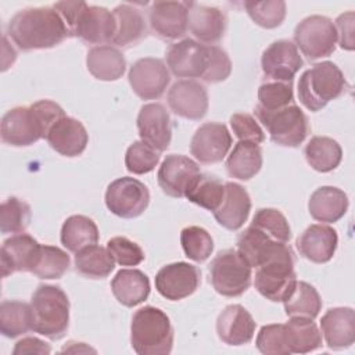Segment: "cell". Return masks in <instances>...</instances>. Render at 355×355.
Instances as JSON below:
<instances>
[{
    "instance_id": "1",
    "label": "cell",
    "mask_w": 355,
    "mask_h": 355,
    "mask_svg": "<svg viewBox=\"0 0 355 355\" xmlns=\"http://www.w3.org/2000/svg\"><path fill=\"white\" fill-rule=\"evenodd\" d=\"M7 33L24 51L50 49L69 36L65 22L53 7H29L8 22Z\"/></svg>"
},
{
    "instance_id": "2",
    "label": "cell",
    "mask_w": 355,
    "mask_h": 355,
    "mask_svg": "<svg viewBox=\"0 0 355 355\" xmlns=\"http://www.w3.org/2000/svg\"><path fill=\"white\" fill-rule=\"evenodd\" d=\"M65 116L64 110L51 100H39L29 107H15L1 118V140L10 146H31L46 139L50 128Z\"/></svg>"
},
{
    "instance_id": "3",
    "label": "cell",
    "mask_w": 355,
    "mask_h": 355,
    "mask_svg": "<svg viewBox=\"0 0 355 355\" xmlns=\"http://www.w3.org/2000/svg\"><path fill=\"white\" fill-rule=\"evenodd\" d=\"M130 344L140 355H166L173 345V327L168 315L155 306H143L132 316Z\"/></svg>"
},
{
    "instance_id": "4",
    "label": "cell",
    "mask_w": 355,
    "mask_h": 355,
    "mask_svg": "<svg viewBox=\"0 0 355 355\" xmlns=\"http://www.w3.org/2000/svg\"><path fill=\"white\" fill-rule=\"evenodd\" d=\"M32 330L50 340H60L69 326V300L64 290L40 284L32 294Z\"/></svg>"
},
{
    "instance_id": "5",
    "label": "cell",
    "mask_w": 355,
    "mask_h": 355,
    "mask_svg": "<svg viewBox=\"0 0 355 355\" xmlns=\"http://www.w3.org/2000/svg\"><path fill=\"white\" fill-rule=\"evenodd\" d=\"M348 85L341 69L331 61H322L306 69L298 80V98L301 104L312 111H320L340 97Z\"/></svg>"
},
{
    "instance_id": "6",
    "label": "cell",
    "mask_w": 355,
    "mask_h": 355,
    "mask_svg": "<svg viewBox=\"0 0 355 355\" xmlns=\"http://www.w3.org/2000/svg\"><path fill=\"white\" fill-rule=\"evenodd\" d=\"M297 282L294 270V252L287 244L280 252L257 268L254 286L269 301H283Z\"/></svg>"
},
{
    "instance_id": "7",
    "label": "cell",
    "mask_w": 355,
    "mask_h": 355,
    "mask_svg": "<svg viewBox=\"0 0 355 355\" xmlns=\"http://www.w3.org/2000/svg\"><path fill=\"white\" fill-rule=\"evenodd\" d=\"M255 115L265 126L270 140L283 147H298L309 132L308 118L297 104L279 110L255 107Z\"/></svg>"
},
{
    "instance_id": "8",
    "label": "cell",
    "mask_w": 355,
    "mask_h": 355,
    "mask_svg": "<svg viewBox=\"0 0 355 355\" xmlns=\"http://www.w3.org/2000/svg\"><path fill=\"white\" fill-rule=\"evenodd\" d=\"M251 266L237 250L218 252L209 263V280L215 291L223 297H240L251 284Z\"/></svg>"
},
{
    "instance_id": "9",
    "label": "cell",
    "mask_w": 355,
    "mask_h": 355,
    "mask_svg": "<svg viewBox=\"0 0 355 355\" xmlns=\"http://www.w3.org/2000/svg\"><path fill=\"white\" fill-rule=\"evenodd\" d=\"M295 47L301 50L308 60L329 57L336 50L337 33L330 18L323 15H311L304 18L294 31Z\"/></svg>"
},
{
    "instance_id": "10",
    "label": "cell",
    "mask_w": 355,
    "mask_h": 355,
    "mask_svg": "<svg viewBox=\"0 0 355 355\" xmlns=\"http://www.w3.org/2000/svg\"><path fill=\"white\" fill-rule=\"evenodd\" d=\"M148 202L147 186L135 178H118L108 184L105 191L107 208L119 218H137L147 209Z\"/></svg>"
},
{
    "instance_id": "11",
    "label": "cell",
    "mask_w": 355,
    "mask_h": 355,
    "mask_svg": "<svg viewBox=\"0 0 355 355\" xmlns=\"http://www.w3.org/2000/svg\"><path fill=\"white\" fill-rule=\"evenodd\" d=\"M211 46L183 39L169 46L166 65L178 78H202L209 62Z\"/></svg>"
},
{
    "instance_id": "12",
    "label": "cell",
    "mask_w": 355,
    "mask_h": 355,
    "mask_svg": "<svg viewBox=\"0 0 355 355\" xmlns=\"http://www.w3.org/2000/svg\"><path fill=\"white\" fill-rule=\"evenodd\" d=\"M200 175V166L194 159L182 154H171L162 161L157 180L166 196L182 198L186 197Z\"/></svg>"
},
{
    "instance_id": "13",
    "label": "cell",
    "mask_w": 355,
    "mask_h": 355,
    "mask_svg": "<svg viewBox=\"0 0 355 355\" xmlns=\"http://www.w3.org/2000/svg\"><path fill=\"white\" fill-rule=\"evenodd\" d=\"M116 22L112 11L100 6L85 4L80 10L69 36H76L89 44L112 43Z\"/></svg>"
},
{
    "instance_id": "14",
    "label": "cell",
    "mask_w": 355,
    "mask_h": 355,
    "mask_svg": "<svg viewBox=\"0 0 355 355\" xmlns=\"http://www.w3.org/2000/svg\"><path fill=\"white\" fill-rule=\"evenodd\" d=\"M128 78L133 92L141 100L159 98L171 80V75L165 62L153 57L140 58L133 62Z\"/></svg>"
},
{
    "instance_id": "15",
    "label": "cell",
    "mask_w": 355,
    "mask_h": 355,
    "mask_svg": "<svg viewBox=\"0 0 355 355\" xmlns=\"http://www.w3.org/2000/svg\"><path fill=\"white\" fill-rule=\"evenodd\" d=\"M201 283V272L187 262L162 266L155 276L157 291L169 301H179L191 295Z\"/></svg>"
},
{
    "instance_id": "16",
    "label": "cell",
    "mask_w": 355,
    "mask_h": 355,
    "mask_svg": "<svg viewBox=\"0 0 355 355\" xmlns=\"http://www.w3.org/2000/svg\"><path fill=\"white\" fill-rule=\"evenodd\" d=\"M232 147V136L223 123H202L191 137L190 153L201 164L220 162Z\"/></svg>"
},
{
    "instance_id": "17",
    "label": "cell",
    "mask_w": 355,
    "mask_h": 355,
    "mask_svg": "<svg viewBox=\"0 0 355 355\" xmlns=\"http://www.w3.org/2000/svg\"><path fill=\"white\" fill-rule=\"evenodd\" d=\"M190 3L154 1L148 10V21L153 32L165 40L182 37L189 29Z\"/></svg>"
},
{
    "instance_id": "18",
    "label": "cell",
    "mask_w": 355,
    "mask_h": 355,
    "mask_svg": "<svg viewBox=\"0 0 355 355\" xmlns=\"http://www.w3.org/2000/svg\"><path fill=\"white\" fill-rule=\"evenodd\" d=\"M304 65L295 44L290 40H276L262 53L261 67L263 75L276 82H293Z\"/></svg>"
},
{
    "instance_id": "19",
    "label": "cell",
    "mask_w": 355,
    "mask_h": 355,
    "mask_svg": "<svg viewBox=\"0 0 355 355\" xmlns=\"http://www.w3.org/2000/svg\"><path fill=\"white\" fill-rule=\"evenodd\" d=\"M168 104L178 116L198 121L208 111V93L201 83L191 79H180L169 89Z\"/></svg>"
},
{
    "instance_id": "20",
    "label": "cell",
    "mask_w": 355,
    "mask_h": 355,
    "mask_svg": "<svg viewBox=\"0 0 355 355\" xmlns=\"http://www.w3.org/2000/svg\"><path fill=\"white\" fill-rule=\"evenodd\" d=\"M42 244L26 233H18L1 245V276L14 272H32L39 261Z\"/></svg>"
},
{
    "instance_id": "21",
    "label": "cell",
    "mask_w": 355,
    "mask_h": 355,
    "mask_svg": "<svg viewBox=\"0 0 355 355\" xmlns=\"http://www.w3.org/2000/svg\"><path fill=\"white\" fill-rule=\"evenodd\" d=\"M137 129L141 141L154 147L159 153L169 147L172 125L169 112L162 104H144L137 115Z\"/></svg>"
},
{
    "instance_id": "22",
    "label": "cell",
    "mask_w": 355,
    "mask_h": 355,
    "mask_svg": "<svg viewBox=\"0 0 355 355\" xmlns=\"http://www.w3.org/2000/svg\"><path fill=\"white\" fill-rule=\"evenodd\" d=\"M216 333L227 345H244L254 337L255 320L243 305L232 304L218 315Z\"/></svg>"
},
{
    "instance_id": "23",
    "label": "cell",
    "mask_w": 355,
    "mask_h": 355,
    "mask_svg": "<svg viewBox=\"0 0 355 355\" xmlns=\"http://www.w3.org/2000/svg\"><path fill=\"white\" fill-rule=\"evenodd\" d=\"M46 140L58 154L76 157L86 150L89 135L80 121L65 115L50 128Z\"/></svg>"
},
{
    "instance_id": "24",
    "label": "cell",
    "mask_w": 355,
    "mask_h": 355,
    "mask_svg": "<svg viewBox=\"0 0 355 355\" xmlns=\"http://www.w3.org/2000/svg\"><path fill=\"white\" fill-rule=\"evenodd\" d=\"M326 345L331 349L348 348L355 341V312L349 306L330 308L320 319Z\"/></svg>"
},
{
    "instance_id": "25",
    "label": "cell",
    "mask_w": 355,
    "mask_h": 355,
    "mask_svg": "<svg viewBox=\"0 0 355 355\" xmlns=\"http://www.w3.org/2000/svg\"><path fill=\"white\" fill-rule=\"evenodd\" d=\"M337 232L327 225H311L297 240L300 254L315 263L329 262L337 248Z\"/></svg>"
},
{
    "instance_id": "26",
    "label": "cell",
    "mask_w": 355,
    "mask_h": 355,
    "mask_svg": "<svg viewBox=\"0 0 355 355\" xmlns=\"http://www.w3.org/2000/svg\"><path fill=\"white\" fill-rule=\"evenodd\" d=\"M226 24L227 19L222 10L190 3L189 29L200 43H205L208 46L218 43L225 35Z\"/></svg>"
},
{
    "instance_id": "27",
    "label": "cell",
    "mask_w": 355,
    "mask_h": 355,
    "mask_svg": "<svg viewBox=\"0 0 355 355\" xmlns=\"http://www.w3.org/2000/svg\"><path fill=\"white\" fill-rule=\"evenodd\" d=\"M251 211V198L247 190L234 182L225 183V196L214 211L216 222L227 230H239L248 219Z\"/></svg>"
},
{
    "instance_id": "28",
    "label": "cell",
    "mask_w": 355,
    "mask_h": 355,
    "mask_svg": "<svg viewBox=\"0 0 355 355\" xmlns=\"http://www.w3.org/2000/svg\"><path fill=\"white\" fill-rule=\"evenodd\" d=\"M286 245L287 243L273 240L252 225L237 237V252L251 268H258L261 263L280 252Z\"/></svg>"
},
{
    "instance_id": "29",
    "label": "cell",
    "mask_w": 355,
    "mask_h": 355,
    "mask_svg": "<svg viewBox=\"0 0 355 355\" xmlns=\"http://www.w3.org/2000/svg\"><path fill=\"white\" fill-rule=\"evenodd\" d=\"M308 209L315 220L334 223L345 215L348 209V197L338 187L322 186L311 194Z\"/></svg>"
},
{
    "instance_id": "30",
    "label": "cell",
    "mask_w": 355,
    "mask_h": 355,
    "mask_svg": "<svg viewBox=\"0 0 355 355\" xmlns=\"http://www.w3.org/2000/svg\"><path fill=\"white\" fill-rule=\"evenodd\" d=\"M111 290L119 304L132 308L147 300L150 280L139 269H121L111 282Z\"/></svg>"
},
{
    "instance_id": "31",
    "label": "cell",
    "mask_w": 355,
    "mask_h": 355,
    "mask_svg": "<svg viewBox=\"0 0 355 355\" xmlns=\"http://www.w3.org/2000/svg\"><path fill=\"white\" fill-rule=\"evenodd\" d=\"M116 22L115 36L112 39L116 47H130L143 40L147 35V26L143 14L130 4H119L112 11Z\"/></svg>"
},
{
    "instance_id": "32",
    "label": "cell",
    "mask_w": 355,
    "mask_h": 355,
    "mask_svg": "<svg viewBox=\"0 0 355 355\" xmlns=\"http://www.w3.org/2000/svg\"><path fill=\"white\" fill-rule=\"evenodd\" d=\"M87 71L98 80H116L126 69L123 54L114 46H94L86 57Z\"/></svg>"
},
{
    "instance_id": "33",
    "label": "cell",
    "mask_w": 355,
    "mask_h": 355,
    "mask_svg": "<svg viewBox=\"0 0 355 355\" xmlns=\"http://www.w3.org/2000/svg\"><path fill=\"white\" fill-rule=\"evenodd\" d=\"M262 168L261 147L250 141H239L226 159L227 173L239 180H250Z\"/></svg>"
},
{
    "instance_id": "34",
    "label": "cell",
    "mask_w": 355,
    "mask_h": 355,
    "mask_svg": "<svg viewBox=\"0 0 355 355\" xmlns=\"http://www.w3.org/2000/svg\"><path fill=\"white\" fill-rule=\"evenodd\" d=\"M282 302L286 315L290 318L315 319L322 308V300L318 290L312 284L298 280Z\"/></svg>"
},
{
    "instance_id": "35",
    "label": "cell",
    "mask_w": 355,
    "mask_h": 355,
    "mask_svg": "<svg viewBox=\"0 0 355 355\" xmlns=\"http://www.w3.org/2000/svg\"><path fill=\"white\" fill-rule=\"evenodd\" d=\"M98 241V229L93 219L85 215H72L65 219L61 227V243L71 251L79 250L96 244Z\"/></svg>"
},
{
    "instance_id": "36",
    "label": "cell",
    "mask_w": 355,
    "mask_h": 355,
    "mask_svg": "<svg viewBox=\"0 0 355 355\" xmlns=\"http://www.w3.org/2000/svg\"><path fill=\"white\" fill-rule=\"evenodd\" d=\"M306 162L318 172L336 169L343 158L341 146L327 136H313L304 150Z\"/></svg>"
},
{
    "instance_id": "37",
    "label": "cell",
    "mask_w": 355,
    "mask_h": 355,
    "mask_svg": "<svg viewBox=\"0 0 355 355\" xmlns=\"http://www.w3.org/2000/svg\"><path fill=\"white\" fill-rule=\"evenodd\" d=\"M75 254V269L85 277L104 279L115 268V261L110 251L97 244L87 245Z\"/></svg>"
},
{
    "instance_id": "38",
    "label": "cell",
    "mask_w": 355,
    "mask_h": 355,
    "mask_svg": "<svg viewBox=\"0 0 355 355\" xmlns=\"http://www.w3.org/2000/svg\"><path fill=\"white\" fill-rule=\"evenodd\" d=\"M33 315L31 304L22 301H3L0 305V331L4 337L15 338L32 330Z\"/></svg>"
},
{
    "instance_id": "39",
    "label": "cell",
    "mask_w": 355,
    "mask_h": 355,
    "mask_svg": "<svg viewBox=\"0 0 355 355\" xmlns=\"http://www.w3.org/2000/svg\"><path fill=\"white\" fill-rule=\"evenodd\" d=\"M286 326L291 354H306L322 345V333L313 319L290 318Z\"/></svg>"
},
{
    "instance_id": "40",
    "label": "cell",
    "mask_w": 355,
    "mask_h": 355,
    "mask_svg": "<svg viewBox=\"0 0 355 355\" xmlns=\"http://www.w3.org/2000/svg\"><path fill=\"white\" fill-rule=\"evenodd\" d=\"M225 196V183L211 175H200L186 198L208 211H216Z\"/></svg>"
},
{
    "instance_id": "41",
    "label": "cell",
    "mask_w": 355,
    "mask_h": 355,
    "mask_svg": "<svg viewBox=\"0 0 355 355\" xmlns=\"http://www.w3.org/2000/svg\"><path fill=\"white\" fill-rule=\"evenodd\" d=\"M31 222V207L17 198H7L0 207V230L1 233H24Z\"/></svg>"
},
{
    "instance_id": "42",
    "label": "cell",
    "mask_w": 355,
    "mask_h": 355,
    "mask_svg": "<svg viewBox=\"0 0 355 355\" xmlns=\"http://www.w3.org/2000/svg\"><path fill=\"white\" fill-rule=\"evenodd\" d=\"M69 255L55 245H42L39 261L32 270L39 279H60L68 270Z\"/></svg>"
},
{
    "instance_id": "43",
    "label": "cell",
    "mask_w": 355,
    "mask_h": 355,
    "mask_svg": "<svg viewBox=\"0 0 355 355\" xmlns=\"http://www.w3.org/2000/svg\"><path fill=\"white\" fill-rule=\"evenodd\" d=\"M251 225L266 236L280 243H288L291 239V229L286 216L275 208H261L255 212Z\"/></svg>"
},
{
    "instance_id": "44",
    "label": "cell",
    "mask_w": 355,
    "mask_h": 355,
    "mask_svg": "<svg viewBox=\"0 0 355 355\" xmlns=\"http://www.w3.org/2000/svg\"><path fill=\"white\" fill-rule=\"evenodd\" d=\"M180 244L187 258L204 262L214 250L211 234L200 226H187L180 232Z\"/></svg>"
},
{
    "instance_id": "45",
    "label": "cell",
    "mask_w": 355,
    "mask_h": 355,
    "mask_svg": "<svg viewBox=\"0 0 355 355\" xmlns=\"http://www.w3.org/2000/svg\"><path fill=\"white\" fill-rule=\"evenodd\" d=\"M257 348L265 355H288L290 341L286 323H272L262 326L257 340Z\"/></svg>"
},
{
    "instance_id": "46",
    "label": "cell",
    "mask_w": 355,
    "mask_h": 355,
    "mask_svg": "<svg viewBox=\"0 0 355 355\" xmlns=\"http://www.w3.org/2000/svg\"><path fill=\"white\" fill-rule=\"evenodd\" d=\"M244 7L250 18L257 25L266 29L280 26L286 18V3L282 0L245 1Z\"/></svg>"
},
{
    "instance_id": "47",
    "label": "cell",
    "mask_w": 355,
    "mask_h": 355,
    "mask_svg": "<svg viewBox=\"0 0 355 355\" xmlns=\"http://www.w3.org/2000/svg\"><path fill=\"white\" fill-rule=\"evenodd\" d=\"M159 162V151L144 141H135L125 154V166L130 173L144 175L151 172Z\"/></svg>"
},
{
    "instance_id": "48",
    "label": "cell",
    "mask_w": 355,
    "mask_h": 355,
    "mask_svg": "<svg viewBox=\"0 0 355 355\" xmlns=\"http://www.w3.org/2000/svg\"><path fill=\"white\" fill-rule=\"evenodd\" d=\"M259 107L265 110H279L294 103V93L291 82L269 80L262 83L258 89Z\"/></svg>"
},
{
    "instance_id": "49",
    "label": "cell",
    "mask_w": 355,
    "mask_h": 355,
    "mask_svg": "<svg viewBox=\"0 0 355 355\" xmlns=\"http://www.w3.org/2000/svg\"><path fill=\"white\" fill-rule=\"evenodd\" d=\"M107 250L114 261L122 266H136L144 261L141 247L123 236H116L108 240Z\"/></svg>"
},
{
    "instance_id": "50",
    "label": "cell",
    "mask_w": 355,
    "mask_h": 355,
    "mask_svg": "<svg viewBox=\"0 0 355 355\" xmlns=\"http://www.w3.org/2000/svg\"><path fill=\"white\" fill-rule=\"evenodd\" d=\"M230 126L240 141L259 144L265 140V133L255 118L245 112H236L230 116Z\"/></svg>"
},
{
    "instance_id": "51",
    "label": "cell",
    "mask_w": 355,
    "mask_h": 355,
    "mask_svg": "<svg viewBox=\"0 0 355 355\" xmlns=\"http://www.w3.org/2000/svg\"><path fill=\"white\" fill-rule=\"evenodd\" d=\"M230 72H232V62L227 53L219 46H215V44L211 46L208 68L201 79L208 83H216L227 79Z\"/></svg>"
},
{
    "instance_id": "52",
    "label": "cell",
    "mask_w": 355,
    "mask_h": 355,
    "mask_svg": "<svg viewBox=\"0 0 355 355\" xmlns=\"http://www.w3.org/2000/svg\"><path fill=\"white\" fill-rule=\"evenodd\" d=\"M354 11L344 12L338 15L336 19L334 28L337 33V42L341 49L344 50H354L355 42H354Z\"/></svg>"
},
{
    "instance_id": "53",
    "label": "cell",
    "mask_w": 355,
    "mask_h": 355,
    "mask_svg": "<svg viewBox=\"0 0 355 355\" xmlns=\"http://www.w3.org/2000/svg\"><path fill=\"white\" fill-rule=\"evenodd\" d=\"M50 351L51 348L47 343L36 337H25L15 344L12 354H50Z\"/></svg>"
},
{
    "instance_id": "54",
    "label": "cell",
    "mask_w": 355,
    "mask_h": 355,
    "mask_svg": "<svg viewBox=\"0 0 355 355\" xmlns=\"http://www.w3.org/2000/svg\"><path fill=\"white\" fill-rule=\"evenodd\" d=\"M71 345H73L75 348H62L61 352H89V351H93L90 347H87L85 343H73V341H69Z\"/></svg>"
}]
</instances>
